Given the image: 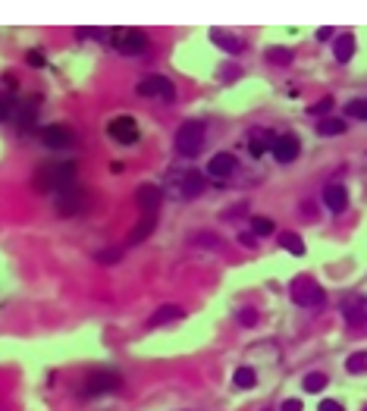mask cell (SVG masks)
Segmentation results:
<instances>
[{
  "mask_svg": "<svg viewBox=\"0 0 367 411\" xmlns=\"http://www.w3.org/2000/svg\"><path fill=\"white\" fill-rule=\"evenodd\" d=\"M16 97L10 95V91H0V123H6V119H13V113H16Z\"/></svg>",
  "mask_w": 367,
  "mask_h": 411,
  "instance_id": "cell-23",
  "label": "cell"
},
{
  "mask_svg": "<svg viewBox=\"0 0 367 411\" xmlns=\"http://www.w3.org/2000/svg\"><path fill=\"white\" fill-rule=\"evenodd\" d=\"M110 44L122 57H139L148 50V35H144L142 28H113Z\"/></svg>",
  "mask_w": 367,
  "mask_h": 411,
  "instance_id": "cell-4",
  "label": "cell"
},
{
  "mask_svg": "<svg viewBox=\"0 0 367 411\" xmlns=\"http://www.w3.org/2000/svg\"><path fill=\"white\" fill-rule=\"evenodd\" d=\"M211 35H213V41H217L220 48L229 50V54H242V50H245V41H242L239 35L223 32V28H211Z\"/></svg>",
  "mask_w": 367,
  "mask_h": 411,
  "instance_id": "cell-17",
  "label": "cell"
},
{
  "mask_svg": "<svg viewBox=\"0 0 367 411\" xmlns=\"http://www.w3.org/2000/svg\"><path fill=\"white\" fill-rule=\"evenodd\" d=\"M251 233L255 235H273V223L264 217H251Z\"/></svg>",
  "mask_w": 367,
  "mask_h": 411,
  "instance_id": "cell-31",
  "label": "cell"
},
{
  "mask_svg": "<svg viewBox=\"0 0 367 411\" xmlns=\"http://www.w3.org/2000/svg\"><path fill=\"white\" fill-rule=\"evenodd\" d=\"M333 54H336L339 63H349L351 54H355V38H351V35H339V38H336V44H333Z\"/></svg>",
  "mask_w": 367,
  "mask_h": 411,
  "instance_id": "cell-20",
  "label": "cell"
},
{
  "mask_svg": "<svg viewBox=\"0 0 367 411\" xmlns=\"http://www.w3.org/2000/svg\"><path fill=\"white\" fill-rule=\"evenodd\" d=\"M330 35H333V28H320V32H317L320 41H326V38H330Z\"/></svg>",
  "mask_w": 367,
  "mask_h": 411,
  "instance_id": "cell-39",
  "label": "cell"
},
{
  "mask_svg": "<svg viewBox=\"0 0 367 411\" xmlns=\"http://www.w3.org/2000/svg\"><path fill=\"white\" fill-rule=\"evenodd\" d=\"M119 386H122L119 374H113V370H97V374H91L85 380L82 395H110V393H117Z\"/></svg>",
  "mask_w": 367,
  "mask_h": 411,
  "instance_id": "cell-7",
  "label": "cell"
},
{
  "mask_svg": "<svg viewBox=\"0 0 367 411\" xmlns=\"http://www.w3.org/2000/svg\"><path fill=\"white\" fill-rule=\"evenodd\" d=\"M107 135H110L117 144H135L142 139V129L132 117H117V119L107 123Z\"/></svg>",
  "mask_w": 367,
  "mask_h": 411,
  "instance_id": "cell-8",
  "label": "cell"
},
{
  "mask_svg": "<svg viewBox=\"0 0 367 411\" xmlns=\"http://www.w3.org/2000/svg\"><path fill=\"white\" fill-rule=\"evenodd\" d=\"M255 239H257L255 233H242V235H239V242H242L245 248H255Z\"/></svg>",
  "mask_w": 367,
  "mask_h": 411,
  "instance_id": "cell-38",
  "label": "cell"
},
{
  "mask_svg": "<svg viewBox=\"0 0 367 411\" xmlns=\"http://www.w3.org/2000/svg\"><path fill=\"white\" fill-rule=\"evenodd\" d=\"M346 370L349 374H364L367 370V352H355L346 358Z\"/></svg>",
  "mask_w": 367,
  "mask_h": 411,
  "instance_id": "cell-27",
  "label": "cell"
},
{
  "mask_svg": "<svg viewBox=\"0 0 367 411\" xmlns=\"http://www.w3.org/2000/svg\"><path fill=\"white\" fill-rule=\"evenodd\" d=\"M160 201H164V188H160V186H151V182H144V186L135 188V204H139L144 214H157Z\"/></svg>",
  "mask_w": 367,
  "mask_h": 411,
  "instance_id": "cell-10",
  "label": "cell"
},
{
  "mask_svg": "<svg viewBox=\"0 0 367 411\" xmlns=\"http://www.w3.org/2000/svg\"><path fill=\"white\" fill-rule=\"evenodd\" d=\"M154 230H157V214H142V220L132 226V233L126 235V245H142L144 239H151Z\"/></svg>",
  "mask_w": 367,
  "mask_h": 411,
  "instance_id": "cell-14",
  "label": "cell"
},
{
  "mask_svg": "<svg viewBox=\"0 0 367 411\" xmlns=\"http://www.w3.org/2000/svg\"><path fill=\"white\" fill-rule=\"evenodd\" d=\"M75 35H79V38H91V41H110L113 28H88V26H82V28H75Z\"/></svg>",
  "mask_w": 367,
  "mask_h": 411,
  "instance_id": "cell-25",
  "label": "cell"
},
{
  "mask_svg": "<svg viewBox=\"0 0 367 411\" xmlns=\"http://www.w3.org/2000/svg\"><path fill=\"white\" fill-rule=\"evenodd\" d=\"M298 151H302V144H298L295 135H280L277 144H273V157H277V164H292L298 157Z\"/></svg>",
  "mask_w": 367,
  "mask_h": 411,
  "instance_id": "cell-13",
  "label": "cell"
},
{
  "mask_svg": "<svg viewBox=\"0 0 367 411\" xmlns=\"http://www.w3.org/2000/svg\"><path fill=\"white\" fill-rule=\"evenodd\" d=\"M346 132V123H342V119H333V117H326V119H320L317 123V135H342Z\"/></svg>",
  "mask_w": 367,
  "mask_h": 411,
  "instance_id": "cell-22",
  "label": "cell"
},
{
  "mask_svg": "<svg viewBox=\"0 0 367 411\" xmlns=\"http://www.w3.org/2000/svg\"><path fill=\"white\" fill-rule=\"evenodd\" d=\"M280 411H302V399H286Z\"/></svg>",
  "mask_w": 367,
  "mask_h": 411,
  "instance_id": "cell-36",
  "label": "cell"
},
{
  "mask_svg": "<svg viewBox=\"0 0 367 411\" xmlns=\"http://www.w3.org/2000/svg\"><path fill=\"white\" fill-rule=\"evenodd\" d=\"M176 188H179L182 198H198L204 188H208V182H204V176L198 170H186L176 176Z\"/></svg>",
  "mask_w": 367,
  "mask_h": 411,
  "instance_id": "cell-11",
  "label": "cell"
},
{
  "mask_svg": "<svg viewBox=\"0 0 367 411\" xmlns=\"http://www.w3.org/2000/svg\"><path fill=\"white\" fill-rule=\"evenodd\" d=\"M41 142L48 144V148H53V151H66V148H73V144H75V132H73V129H66V126H44L41 129Z\"/></svg>",
  "mask_w": 367,
  "mask_h": 411,
  "instance_id": "cell-9",
  "label": "cell"
},
{
  "mask_svg": "<svg viewBox=\"0 0 367 411\" xmlns=\"http://www.w3.org/2000/svg\"><path fill=\"white\" fill-rule=\"evenodd\" d=\"M204 135H208V129H204L201 119H186L179 129H176V154H182V157H198L201 154V148H204Z\"/></svg>",
  "mask_w": 367,
  "mask_h": 411,
  "instance_id": "cell-2",
  "label": "cell"
},
{
  "mask_svg": "<svg viewBox=\"0 0 367 411\" xmlns=\"http://www.w3.org/2000/svg\"><path fill=\"white\" fill-rule=\"evenodd\" d=\"M324 204L333 210V214H342L349 208V192L342 186H326L324 188Z\"/></svg>",
  "mask_w": 367,
  "mask_h": 411,
  "instance_id": "cell-16",
  "label": "cell"
},
{
  "mask_svg": "<svg viewBox=\"0 0 367 411\" xmlns=\"http://www.w3.org/2000/svg\"><path fill=\"white\" fill-rule=\"evenodd\" d=\"M280 245L286 248V251H292V255H298V257L304 255V242L298 239L295 233H282V235H280Z\"/></svg>",
  "mask_w": 367,
  "mask_h": 411,
  "instance_id": "cell-26",
  "label": "cell"
},
{
  "mask_svg": "<svg viewBox=\"0 0 367 411\" xmlns=\"http://www.w3.org/2000/svg\"><path fill=\"white\" fill-rule=\"evenodd\" d=\"M239 324H242V326H255V324H257V311H255V308L239 311Z\"/></svg>",
  "mask_w": 367,
  "mask_h": 411,
  "instance_id": "cell-33",
  "label": "cell"
},
{
  "mask_svg": "<svg viewBox=\"0 0 367 411\" xmlns=\"http://www.w3.org/2000/svg\"><path fill=\"white\" fill-rule=\"evenodd\" d=\"M364 411H367V408H364Z\"/></svg>",
  "mask_w": 367,
  "mask_h": 411,
  "instance_id": "cell-40",
  "label": "cell"
},
{
  "mask_svg": "<svg viewBox=\"0 0 367 411\" xmlns=\"http://www.w3.org/2000/svg\"><path fill=\"white\" fill-rule=\"evenodd\" d=\"M248 139H251V142H248V148H251V157H261L267 148L273 151V144H277V139H273L270 132H264V129H255V132H251Z\"/></svg>",
  "mask_w": 367,
  "mask_h": 411,
  "instance_id": "cell-18",
  "label": "cell"
},
{
  "mask_svg": "<svg viewBox=\"0 0 367 411\" xmlns=\"http://www.w3.org/2000/svg\"><path fill=\"white\" fill-rule=\"evenodd\" d=\"M292 50H289V48H267V60H270V63L273 66H289V63H292Z\"/></svg>",
  "mask_w": 367,
  "mask_h": 411,
  "instance_id": "cell-24",
  "label": "cell"
},
{
  "mask_svg": "<svg viewBox=\"0 0 367 411\" xmlns=\"http://www.w3.org/2000/svg\"><path fill=\"white\" fill-rule=\"evenodd\" d=\"M320 411H342V405L336 399H324L320 402Z\"/></svg>",
  "mask_w": 367,
  "mask_h": 411,
  "instance_id": "cell-37",
  "label": "cell"
},
{
  "mask_svg": "<svg viewBox=\"0 0 367 411\" xmlns=\"http://www.w3.org/2000/svg\"><path fill=\"white\" fill-rule=\"evenodd\" d=\"M195 242H198V245H208V248H220V242H217V235H213V233H198Z\"/></svg>",
  "mask_w": 367,
  "mask_h": 411,
  "instance_id": "cell-34",
  "label": "cell"
},
{
  "mask_svg": "<svg viewBox=\"0 0 367 411\" xmlns=\"http://www.w3.org/2000/svg\"><path fill=\"white\" fill-rule=\"evenodd\" d=\"M235 173V154H229V151H220V154L211 157L208 164V176L211 179H226Z\"/></svg>",
  "mask_w": 367,
  "mask_h": 411,
  "instance_id": "cell-12",
  "label": "cell"
},
{
  "mask_svg": "<svg viewBox=\"0 0 367 411\" xmlns=\"http://www.w3.org/2000/svg\"><path fill=\"white\" fill-rule=\"evenodd\" d=\"M289 295H292V301L295 304H302V308H320L324 304V289H320L314 279H308V277H302V279H295L292 289H289Z\"/></svg>",
  "mask_w": 367,
  "mask_h": 411,
  "instance_id": "cell-6",
  "label": "cell"
},
{
  "mask_svg": "<svg viewBox=\"0 0 367 411\" xmlns=\"http://www.w3.org/2000/svg\"><path fill=\"white\" fill-rule=\"evenodd\" d=\"M342 314H346V324L355 326V330H364V326H367V304L361 299L342 304Z\"/></svg>",
  "mask_w": 367,
  "mask_h": 411,
  "instance_id": "cell-15",
  "label": "cell"
},
{
  "mask_svg": "<svg viewBox=\"0 0 367 411\" xmlns=\"http://www.w3.org/2000/svg\"><path fill=\"white\" fill-rule=\"evenodd\" d=\"M233 383L239 386V390H251V386L257 383V374H255V368H248V364H242V368H235V374H233Z\"/></svg>",
  "mask_w": 367,
  "mask_h": 411,
  "instance_id": "cell-21",
  "label": "cell"
},
{
  "mask_svg": "<svg viewBox=\"0 0 367 411\" xmlns=\"http://www.w3.org/2000/svg\"><path fill=\"white\" fill-rule=\"evenodd\" d=\"M91 204H95V198L85 186H70L66 192L53 195V208H57L60 217H82L91 210Z\"/></svg>",
  "mask_w": 367,
  "mask_h": 411,
  "instance_id": "cell-3",
  "label": "cell"
},
{
  "mask_svg": "<svg viewBox=\"0 0 367 411\" xmlns=\"http://www.w3.org/2000/svg\"><path fill=\"white\" fill-rule=\"evenodd\" d=\"M182 317V308H176V304H164V308H157V314L148 321V330H157V326L164 324H173Z\"/></svg>",
  "mask_w": 367,
  "mask_h": 411,
  "instance_id": "cell-19",
  "label": "cell"
},
{
  "mask_svg": "<svg viewBox=\"0 0 367 411\" xmlns=\"http://www.w3.org/2000/svg\"><path fill=\"white\" fill-rule=\"evenodd\" d=\"M28 63H32L35 66V70H41V66H44V54H41V50H28Z\"/></svg>",
  "mask_w": 367,
  "mask_h": 411,
  "instance_id": "cell-35",
  "label": "cell"
},
{
  "mask_svg": "<svg viewBox=\"0 0 367 411\" xmlns=\"http://www.w3.org/2000/svg\"><path fill=\"white\" fill-rule=\"evenodd\" d=\"M330 110H333V97H324V101L311 104V110H308V113H314V117H320V113H330Z\"/></svg>",
  "mask_w": 367,
  "mask_h": 411,
  "instance_id": "cell-32",
  "label": "cell"
},
{
  "mask_svg": "<svg viewBox=\"0 0 367 411\" xmlns=\"http://www.w3.org/2000/svg\"><path fill=\"white\" fill-rule=\"evenodd\" d=\"M346 113H351L355 119H367V97H355V101H349Z\"/></svg>",
  "mask_w": 367,
  "mask_h": 411,
  "instance_id": "cell-28",
  "label": "cell"
},
{
  "mask_svg": "<svg viewBox=\"0 0 367 411\" xmlns=\"http://www.w3.org/2000/svg\"><path fill=\"white\" fill-rule=\"evenodd\" d=\"M122 257V248H104V251H97L95 255V261L97 264H117Z\"/></svg>",
  "mask_w": 367,
  "mask_h": 411,
  "instance_id": "cell-30",
  "label": "cell"
},
{
  "mask_svg": "<svg viewBox=\"0 0 367 411\" xmlns=\"http://www.w3.org/2000/svg\"><path fill=\"white\" fill-rule=\"evenodd\" d=\"M135 91H139L142 97H151V101H164V104L176 101V85L166 75H144Z\"/></svg>",
  "mask_w": 367,
  "mask_h": 411,
  "instance_id": "cell-5",
  "label": "cell"
},
{
  "mask_svg": "<svg viewBox=\"0 0 367 411\" xmlns=\"http://www.w3.org/2000/svg\"><path fill=\"white\" fill-rule=\"evenodd\" d=\"M304 390H308V393L326 390V374H317V370H314V374H308V377H304Z\"/></svg>",
  "mask_w": 367,
  "mask_h": 411,
  "instance_id": "cell-29",
  "label": "cell"
},
{
  "mask_svg": "<svg viewBox=\"0 0 367 411\" xmlns=\"http://www.w3.org/2000/svg\"><path fill=\"white\" fill-rule=\"evenodd\" d=\"M75 182V164L73 161H60V164H41L32 176V186L38 192H66Z\"/></svg>",
  "mask_w": 367,
  "mask_h": 411,
  "instance_id": "cell-1",
  "label": "cell"
}]
</instances>
